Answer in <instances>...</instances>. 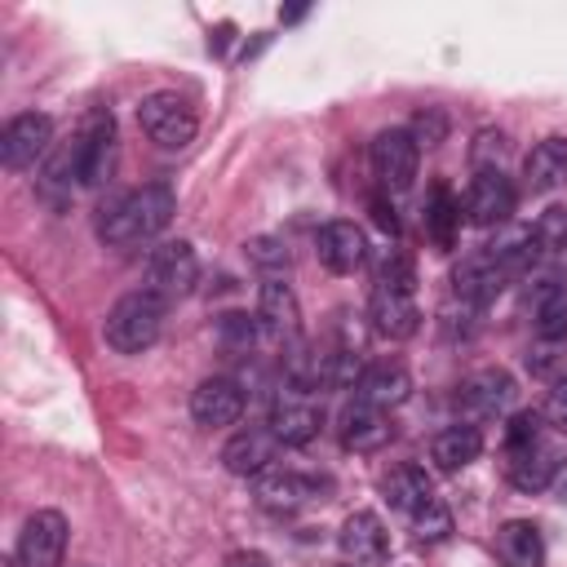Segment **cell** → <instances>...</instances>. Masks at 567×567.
<instances>
[{"instance_id":"7402d4cb","label":"cell","mask_w":567,"mask_h":567,"mask_svg":"<svg viewBox=\"0 0 567 567\" xmlns=\"http://www.w3.org/2000/svg\"><path fill=\"white\" fill-rule=\"evenodd\" d=\"M412 394V377H408V368L403 363H372V368H363L359 372V381H354V399H363V403H372V408H399L403 399Z\"/></svg>"},{"instance_id":"83f0119b","label":"cell","mask_w":567,"mask_h":567,"mask_svg":"<svg viewBox=\"0 0 567 567\" xmlns=\"http://www.w3.org/2000/svg\"><path fill=\"white\" fill-rule=\"evenodd\" d=\"M536 332H540V341L567 337V288H558V279H549L545 292L536 297Z\"/></svg>"},{"instance_id":"277c9868","label":"cell","mask_w":567,"mask_h":567,"mask_svg":"<svg viewBox=\"0 0 567 567\" xmlns=\"http://www.w3.org/2000/svg\"><path fill=\"white\" fill-rule=\"evenodd\" d=\"M137 124H142V133H146L155 146H164V151H182V146H190L195 133H199L195 106H190L182 93H151V97H142Z\"/></svg>"},{"instance_id":"cb8c5ba5","label":"cell","mask_w":567,"mask_h":567,"mask_svg":"<svg viewBox=\"0 0 567 567\" xmlns=\"http://www.w3.org/2000/svg\"><path fill=\"white\" fill-rule=\"evenodd\" d=\"M478 452H483V434H478L474 425H447V430L434 434V443H430V461H434L443 474L465 470L470 461H478Z\"/></svg>"},{"instance_id":"5bb4252c","label":"cell","mask_w":567,"mask_h":567,"mask_svg":"<svg viewBox=\"0 0 567 567\" xmlns=\"http://www.w3.org/2000/svg\"><path fill=\"white\" fill-rule=\"evenodd\" d=\"M190 416L204 425V430H221V425H235L244 416V390L230 381V377H208L195 385L190 394Z\"/></svg>"},{"instance_id":"9c48e42d","label":"cell","mask_w":567,"mask_h":567,"mask_svg":"<svg viewBox=\"0 0 567 567\" xmlns=\"http://www.w3.org/2000/svg\"><path fill=\"white\" fill-rule=\"evenodd\" d=\"M49 146H53V120L40 115V111L13 115L4 124V133H0V159H4V168H31Z\"/></svg>"},{"instance_id":"d4e9b609","label":"cell","mask_w":567,"mask_h":567,"mask_svg":"<svg viewBox=\"0 0 567 567\" xmlns=\"http://www.w3.org/2000/svg\"><path fill=\"white\" fill-rule=\"evenodd\" d=\"M381 492H385V501H390L399 514H408V518H412L421 505L434 501V487H430V478H425L421 465H399V470H390L385 483H381Z\"/></svg>"},{"instance_id":"f1b7e54d","label":"cell","mask_w":567,"mask_h":567,"mask_svg":"<svg viewBox=\"0 0 567 567\" xmlns=\"http://www.w3.org/2000/svg\"><path fill=\"white\" fill-rule=\"evenodd\" d=\"M536 252H540V244H536L532 230H514V235H505V239L492 244V257L505 266V275H523V270H532Z\"/></svg>"},{"instance_id":"6da1fadb","label":"cell","mask_w":567,"mask_h":567,"mask_svg":"<svg viewBox=\"0 0 567 567\" xmlns=\"http://www.w3.org/2000/svg\"><path fill=\"white\" fill-rule=\"evenodd\" d=\"M177 213V195L164 182H146L111 204L97 208V239L111 248H133L142 239H155Z\"/></svg>"},{"instance_id":"ab89813d","label":"cell","mask_w":567,"mask_h":567,"mask_svg":"<svg viewBox=\"0 0 567 567\" xmlns=\"http://www.w3.org/2000/svg\"><path fill=\"white\" fill-rule=\"evenodd\" d=\"M372 213H377V226H385V230H399V221H394V213H390V208H385L381 199L372 204Z\"/></svg>"},{"instance_id":"ba28073f","label":"cell","mask_w":567,"mask_h":567,"mask_svg":"<svg viewBox=\"0 0 567 567\" xmlns=\"http://www.w3.org/2000/svg\"><path fill=\"white\" fill-rule=\"evenodd\" d=\"M323 430V412L310 399V390H284V399L270 408V434L284 447H306Z\"/></svg>"},{"instance_id":"603a6c76","label":"cell","mask_w":567,"mask_h":567,"mask_svg":"<svg viewBox=\"0 0 567 567\" xmlns=\"http://www.w3.org/2000/svg\"><path fill=\"white\" fill-rule=\"evenodd\" d=\"M523 177H527V190H536V195L567 186V137L536 142L523 159Z\"/></svg>"},{"instance_id":"f35d334b","label":"cell","mask_w":567,"mask_h":567,"mask_svg":"<svg viewBox=\"0 0 567 567\" xmlns=\"http://www.w3.org/2000/svg\"><path fill=\"white\" fill-rule=\"evenodd\" d=\"M226 567H270V558H266L261 549H235V554L226 558Z\"/></svg>"},{"instance_id":"8fae6325","label":"cell","mask_w":567,"mask_h":567,"mask_svg":"<svg viewBox=\"0 0 567 567\" xmlns=\"http://www.w3.org/2000/svg\"><path fill=\"white\" fill-rule=\"evenodd\" d=\"M341 558H346V567H385L390 532L372 509H354L341 523Z\"/></svg>"},{"instance_id":"d6a6232c","label":"cell","mask_w":567,"mask_h":567,"mask_svg":"<svg viewBox=\"0 0 567 567\" xmlns=\"http://www.w3.org/2000/svg\"><path fill=\"white\" fill-rule=\"evenodd\" d=\"M244 248H248V261H252L257 270H266L270 279H275V270H288V248H284V239L257 235V239H248Z\"/></svg>"},{"instance_id":"2e32d148","label":"cell","mask_w":567,"mask_h":567,"mask_svg":"<svg viewBox=\"0 0 567 567\" xmlns=\"http://www.w3.org/2000/svg\"><path fill=\"white\" fill-rule=\"evenodd\" d=\"M310 496H319V483L315 478H306V474H292V470H261L257 478H252V501L261 505V509H270V514H292V509H301Z\"/></svg>"},{"instance_id":"4316f807","label":"cell","mask_w":567,"mask_h":567,"mask_svg":"<svg viewBox=\"0 0 567 567\" xmlns=\"http://www.w3.org/2000/svg\"><path fill=\"white\" fill-rule=\"evenodd\" d=\"M456 226H461V199L447 190V186H434L430 204H425V230L439 248H452L456 244Z\"/></svg>"},{"instance_id":"1f68e13d","label":"cell","mask_w":567,"mask_h":567,"mask_svg":"<svg viewBox=\"0 0 567 567\" xmlns=\"http://www.w3.org/2000/svg\"><path fill=\"white\" fill-rule=\"evenodd\" d=\"M532 235H536V244H540L545 252H567V204H549V208L536 217Z\"/></svg>"},{"instance_id":"484cf974","label":"cell","mask_w":567,"mask_h":567,"mask_svg":"<svg viewBox=\"0 0 567 567\" xmlns=\"http://www.w3.org/2000/svg\"><path fill=\"white\" fill-rule=\"evenodd\" d=\"M501 558H505V567H540L545 545H540L536 523H523V518L505 523L501 527Z\"/></svg>"},{"instance_id":"4fadbf2b","label":"cell","mask_w":567,"mask_h":567,"mask_svg":"<svg viewBox=\"0 0 567 567\" xmlns=\"http://www.w3.org/2000/svg\"><path fill=\"white\" fill-rule=\"evenodd\" d=\"M505 266L492 257V248H478V252H470V257H461L456 261V270H452V288H456V297L461 301H470V306H487L501 288H505Z\"/></svg>"},{"instance_id":"f546056e","label":"cell","mask_w":567,"mask_h":567,"mask_svg":"<svg viewBox=\"0 0 567 567\" xmlns=\"http://www.w3.org/2000/svg\"><path fill=\"white\" fill-rule=\"evenodd\" d=\"M509 159V137L501 128H478L470 142V164L474 173H501Z\"/></svg>"},{"instance_id":"8992f818","label":"cell","mask_w":567,"mask_h":567,"mask_svg":"<svg viewBox=\"0 0 567 567\" xmlns=\"http://www.w3.org/2000/svg\"><path fill=\"white\" fill-rule=\"evenodd\" d=\"M416 155H421V146L412 142L408 128H381V133L372 137V151H368L372 173H377V182H381L385 190H408V186H412V177H416Z\"/></svg>"},{"instance_id":"9a60e30c","label":"cell","mask_w":567,"mask_h":567,"mask_svg":"<svg viewBox=\"0 0 567 567\" xmlns=\"http://www.w3.org/2000/svg\"><path fill=\"white\" fill-rule=\"evenodd\" d=\"M558 470H563V461L545 439L523 443V447H505V474L518 492H545L558 478Z\"/></svg>"},{"instance_id":"74e56055","label":"cell","mask_w":567,"mask_h":567,"mask_svg":"<svg viewBox=\"0 0 567 567\" xmlns=\"http://www.w3.org/2000/svg\"><path fill=\"white\" fill-rule=\"evenodd\" d=\"M545 412H549L558 425H567V377L554 381V390H549V399H545Z\"/></svg>"},{"instance_id":"ffe728a7","label":"cell","mask_w":567,"mask_h":567,"mask_svg":"<svg viewBox=\"0 0 567 567\" xmlns=\"http://www.w3.org/2000/svg\"><path fill=\"white\" fill-rule=\"evenodd\" d=\"M275 452H279V439H275L270 430H239L235 439H226L221 465H226V474H235V478H257L261 470H270Z\"/></svg>"},{"instance_id":"836d02e7","label":"cell","mask_w":567,"mask_h":567,"mask_svg":"<svg viewBox=\"0 0 567 567\" xmlns=\"http://www.w3.org/2000/svg\"><path fill=\"white\" fill-rule=\"evenodd\" d=\"M412 532L421 536V540H443L447 532H452V514H447V505L434 496L430 505H421L416 514H412Z\"/></svg>"},{"instance_id":"44dd1931","label":"cell","mask_w":567,"mask_h":567,"mask_svg":"<svg viewBox=\"0 0 567 567\" xmlns=\"http://www.w3.org/2000/svg\"><path fill=\"white\" fill-rule=\"evenodd\" d=\"M257 319H261V328H266L275 341H297V328H301L297 292H292L284 279H266L261 292H257Z\"/></svg>"},{"instance_id":"52a82bcc","label":"cell","mask_w":567,"mask_h":567,"mask_svg":"<svg viewBox=\"0 0 567 567\" xmlns=\"http://www.w3.org/2000/svg\"><path fill=\"white\" fill-rule=\"evenodd\" d=\"M66 518L58 509H35L18 536V567H62Z\"/></svg>"},{"instance_id":"3957f363","label":"cell","mask_w":567,"mask_h":567,"mask_svg":"<svg viewBox=\"0 0 567 567\" xmlns=\"http://www.w3.org/2000/svg\"><path fill=\"white\" fill-rule=\"evenodd\" d=\"M164 310L168 301L151 288H137V292H124L111 310H106V323H102V337L111 350L120 354H142L159 341V328H164Z\"/></svg>"},{"instance_id":"30bf717a","label":"cell","mask_w":567,"mask_h":567,"mask_svg":"<svg viewBox=\"0 0 567 567\" xmlns=\"http://www.w3.org/2000/svg\"><path fill=\"white\" fill-rule=\"evenodd\" d=\"M514 394H518V385H514V377L505 368H483V372L461 381L456 403H461V412L470 421H492L514 403Z\"/></svg>"},{"instance_id":"e0dca14e","label":"cell","mask_w":567,"mask_h":567,"mask_svg":"<svg viewBox=\"0 0 567 567\" xmlns=\"http://www.w3.org/2000/svg\"><path fill=\"white\" fill-rule=\"evenodd\" d=\"M337 430H341V443H346L350 452H381V447L390 443V434H394L390 416H385L381 408L363 403V399H354V403L341 408Z\"/></svg>"},{"instance_id":"8d00e7d4","label":"cell","mask_w":567,"mask_h":567,"mask_svg":"<svg viewBox=\"0 0 567 567\" xmlns=\"http://www.w3.org/2000/svg\"><path fill=\"white\" fill-rule=\"evenodd\" d=\"M536 439H540V416L536 412H518L505 425V447H523V443H536Z\"/></svg>"},{"instance_id":"d590c367","label":"cell","mask_w":567,"mask_h":567,"mask_svg":"<svg viewBox=\"0 0 567 567\" xmlns=\"http://www.w3.org/2000/svg\"><path fill=\"white\" fill-rule=\"evenodd\" d=\"M257 332H261V319H248V315H226L221 319V341L235 346V350L257 346Z\"/></svg>"},{"instance_id":"ac0fdd59","label":"cell","mask_w":567,"mask_h":567,"mask_svg":"<svg viewBox=\"0 0 567 567\" xmlns=\"http://www.w3.org/2000/svg\"><path fill=\"white\" fill-rule=\"evenodd\" d=\"M315 252H319V261H323L332 275H350V270H359L363 257H368V235H363L354 221H328V226L319 230V239H315Z\"/></svg>"},{"instance_id":"4dcf8cb0","label":"cell","mask_w":567,"mask_h":567,"mask_svg":"<svg viewBox=\"0 0 567 567\" xmlns=\"http://www.w3.org/2000/svg\"><path fill=\"white\" fill-rule=\"evenodd\" d=\"M377 288H390V292H408V297H412V288H416V266H412V257L399 252V248H390V252L381 257V266H377Z\"/></svg>"},{"instance_id":"d6986e66","label":"cell","mask_w":567,"mask_h":567,"mask_svg":"<svg viewBox=\"0 0 567 567\" xmlns=\"http://www.w3.org/2000/svg\"><path fill=\"white\" fill-rule=\"evenodd\" d=\"M368 319H372V332L385 337V341H408V337L421 328L416 301H412L408 292H390V288H372Z\"/></svg>"},{"instance_id":"5b68a950","label":"cell","mask_w":567,"mask_h":567,"mask_svg":"<svg viewBox=\"0 0 567 567\" xmlns=\"http://www.w3.org/2000/svg\"><path fill=\"white\" fill-rule=\"evenodd\" d=\"M195 279H199V257H195V248H190L186 239L159 244V248L151 252V261H146V288L159 292L164 301L186 297V292L195 288Z\"/></svg>"},{"instance_id":"7a4b0ae2","label":"cell","mask_w":567,"mask_h":567,"mask_svg":"<svg viewBox=\"0 0 567 567\" xmlns=\"http://www.w3.org/2000/svg\"><path fill=\"white\" fill-rule=\"evenodd\" d=\"M111 164H115V120H111L106 106H93L80 120L71 146H62L58 159L49 164V182H62V186H71V182L102 186L111 177Z\"/></svg>"},{"instance_id":"e575fe53","label":"cell","mask_w":567,"mask_h":567,"mask_svg":"<svg viewBox=\"0 0 567 567\" xmlns=\"http://www.w3.org/2000/svg\"><path fill=\"white\" fill-rule=\"evenodd\" d=\"M408 133H412V142H416V146H425V151H430V146H439V142L447 137V115H443L439 106H425V111H416V115H412V128H408Z\"/></svg>"},{"instance_id":"7c38bea8","label":"cell","mask_w":567,"mask_h":567,"mask_svg":"<svg viewBox=\"0 0 567 567\" xmlns=\"http://www.w3.org/2000/svg\"><path fill=\"white\" fill-rule=\"evenodd\" d=\"M514 204H518V195H514V186H509L505 173H474V182L465 190V217L474 226H501V221H509Z\"/></svg>"}]
</instances>
